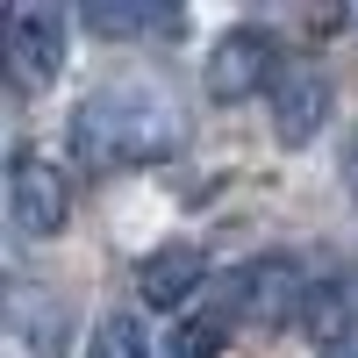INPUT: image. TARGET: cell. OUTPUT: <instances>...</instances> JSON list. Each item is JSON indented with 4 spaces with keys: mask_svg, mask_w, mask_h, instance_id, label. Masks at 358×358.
<instances>
[{
    "mask_svg": "<svg viewBox=\"0 0 358 358\" xmlns=\"http://www.w3.org/2000/svg\"><path fill=\"white\" fill-rule=\"evenodd\" d=\"M72 136L94 165H151L172 158L187 122H179V101L151 79H122V86H101L94 101H79L72 115Z\"/></svg>",
    "mask_w": 358,
    "mask_h": 358,
    "instance_id": "6da1fadb",
    "label": "cell"
},
{
    "mask_svg": "<svg viewBox=\"0 0 358 358\" xmlns=\"http://www.w3.org/2000/svg\"><path fill=\"white\" fill-rule=\"evenodd\" d=\"M222 301L236 308V322L280 330L287 315L308 308V280H301V265H294L287 251H265V258H251V265H236V280H229Z\"/></svg>",
    "mask_w": 358,
    "mask_h": 358,
    "instance_id": "7a4b0ae2",
    "label": "cell"
},
{
    "mask_svg": "<svg viewBox=\"0 0 358 358\" xmlns=\"http://www.w3.org/2000/svg\"><path fill=\"white\" fill-rule=\"evenodd\" d=\"M280 43H273V29H229V36L208 50V94L215 101H251L265 94V86H280Z\"/></svg>",
    "mask_w": 358,
    "mask_h": 358,
    "instance_id": "3957f363",
    "label": "cell"
},
{
    "mask_svg": "<svg viewBox=\"0 0 358 358\" xmlns=\"http://www.w3.org/2000/svg\"><path fill=\"white\" fill-rule=\"evenodd\" d=\"M65 179H57V165L50 158H36L22 143V151L8 158V215H15V229L22 236H57L65 229Z\"/></svg>",
    "mask_w": 358,
    "mask_h": 358,
    "instance_id": "277c9868",
    "label": "cell"
},
{
    "mask_svg": "<svg viewBox=\"0 0 358 358\" xmlns=\"http://www.w3.org/2000/svg\"><path fill=\"white\" fill-rule=\"evenodd\" d=\"M57 65H65V15L57 8H15L8 15V72L15 86H50Z\"/></svg>",
    "mask_w": 358,
    "mask_h": 358,
    "instance_id": "5b68a950",
    "label": "cell"
},
{
    "mask_svg": "<svg viewBox=\"0 0 358 358\" xmlns=\"http://www.w3.org/2000/svg\"><path fill=\"white\" fill-rule=\"evenodd\" d=\"M322 122H330V79L315 65H301V57H287V72L273 86V136L287 151H301V143L322 136Z\"/></svg>",
    "mask_w": 358,
    "mask_h": 358,
    "instance_id": "8992f818",
    "label": "cell"
},
{
    "mask_svg": "<svg viewBox=\"0 0 358 358\" xmlns=\"http://www.w3.org/2000/svg\"><path fill=\"white\" fill-rule=\"evenodd\" d=\"M201 280H208V251H201V244H158L151 258L136 265V287H143V301H151V308L194 301Z\"/></svg>",
    "mask_w": 358,
    "mask_h": 358,
    "instance_id": "52a82bcc",
    "label": "cell"
},
{
    "mask_svg": "<svg viewBox=\"0 0 358 358\" xmlns=\"http://www.w3.org/2000/svg\"><path fill=\"white\" fill-rule=\"evenodd\" d=\"M57 330H65V308L43 301L36 287L8 301V358H57Z\"/></svg>",
    "mask_w": 358,
    "mask_h": 358,
    "instance_id": "ba28073f",
    "label": "cell"
},
{
    "mask_svg": "<svg viewBox=\"0 0 358 358\" xmlns=\"http://www.w3.org/2000/svg\"><path fill=\"white\" fill-rule=\"evenodd\" d=\"M179 15L172 0H94L86 8V29L94 36H179Z\"/></svg>",
    "mask_w": 358,
    "mask_h": 358,
    "instance_id": "9c48e42d",
    "label": "cell"
},
{
    "mask_svg": "<svg viewBox=\"0 0 358 358\" xmlns=\"http://www.w3.org/2000/svg\"><path fill=\"white\" fill-rule=\"evenodd\" d=\"M229 330H236V308H229V301H208V308H194V315L172 330V358H215V351L229 344Z\"/></svg>",
    "mask_w": 358,
    "mask_h": 358,
    "instance_id": "30bf717a",
    "label": "cell"
},
{
    "mask_svg": "<svg viewBox=\"0 0 358 358\" xmlns=\"http://www.w3.org/2000/svg\"><path fill=\"white\" fill-rule=\"evenodd\" d=\"M301 322H308V337L322 344V358H330V351H344V344H351L344 287H337V280H315V287H308V308H301Z\"/></svg>",
    "mask_w": 358,
    "mask_h": 358,
    "instance_id": "8fae6325",
    "label": "cell"
},
{
    "mask_svg": "<svg viewBox=\"0 0 358 358\" xmlns=\"http://www.w3.org/2000/svg\"><path fill=\"white\" fill-rule=\"evenodd\" d=\"M94 358H151V344H143V330H136V315H101Z\"/></svg>",
    "mask_w": 358,
    "mask_h": 358,
    "instance_id": "7c38bea8",
    "label": "cell"
},
{
    "mask_svg": "<svg viewBox=\"0 0 358 358\" xmlns=\"http://www.w3.org/2000/svg\"><path fill=\"white\" fill-rule=\"evenodd\" d=\"M344 172H351V194H358V129H351V158H344Z\"/></svg>",
    "mask_w": 358,
    "mask_h": 358,
    "instance_id": "4fadbf2b",
    "label": "cell"
},
{
    "mask_svg": "<svg viewBox=\"0 0 358 358\" xmlns=\"http://www.w3.org/2000/svg\"><path fill=\"white\" fill-rule=\"evenodd\" d=\"M330 358H358V351H330Z\"/></svg>",
    "mask_w": 358,
    "mask_h": 358,
    "instance_id": "5bb4252c",
    "label": "cell"
}]
</instances>
